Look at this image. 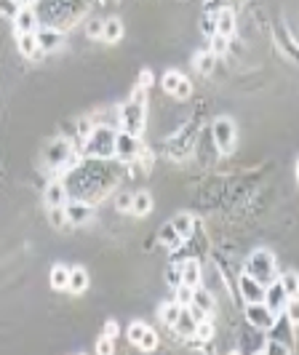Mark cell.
Here are the masks:
<instances>
[{"instance_id": "obj_38", "label": "cell", "mask_w": 299, "mask_h": 355, "mask_svg": "<svg viewBox=\"0 0 299 355\" xmlns=\"http://www.w3.org/2000/svg\"><path fill=\"white\" fill-rule=\"evenodd\" d=\"M102 30H105V19H88L86 21L88 37H99V40H102Z\"/></svg>"}, {"instance_id": "obj_51", "label": "cell", "mask_w": 299, "mask_h": 355, "mask_svg": "<svg viewBox=\"0 0 299 355\" xmlns=\"http://www.w3.org/2000/svg\"><path fill=\"white\" fill-rule=\"evenodd\" d=\"M297 179H299V163H297Z\"/></svg>"}, {"instance_id": "obj_15", "label": "cell", "mask_w": 299, "mask_h": 355, "mask_svg": "<svg viewBox=\"0 0 299 355\" xmlns=\"http://www.w3.org/2000/svg\"><path fill=\"white\" fill-rule=\"evenodd\" d=\"M35 37L43 53L59 51V49L65 46V33H62V30H53V27H37Z\"/></svg>"}, {"instance_id": "obj_2", "label": "cell", "mask_w": 299, "mask_h": 355, "mask_svg": "<svg viewBox=\"0 0 299 355\" xmlns=\"http://www.w3.org/2000/svg\"><path fill=\"white\" fill-rule=\"evenodd\" d=\"M33 8H35L40 27H53L65 33L80 17H86L91 0H35Z\"/></svg>"}, {"instance_id": "obj_42", "label": "cell", "mask_w": 299, "mask_h": 355, "mask_svg": "<svg viewBox=\"0 0 299 355\" xmlns=\"http://www.w3.org/2000/svg\"><path fill=\"white\" fill-rule=\"evenodd\" d=\"M209 40H212V53H214V56H222V53L228 51L230 37H225V35H214V37H209Z\"/></svg>"}, {"instance_id": "obj_23", "label": "cell", "mask_w": 299, "mask_h": 355, "mask_svg": "<svg viewBox=\"0 0 299 355\" xmlns=\"http://www.w3.org/2000/svg\"><path fill=\"white\" fill-rule=\"evenodd\" d=\"M171 227L176 230V235L182 238V241H190L198 230V225H195V219L190 214H176L174 219H171Z\"/></svg>"}, {"instance_id": "obj_6", "label": "cell", "mask_w": 299, "mask_h": 355, "mask_svg": "<svg viewBox=\"0 0 299 355\" xmlns=\"http://www.w3.org/2000/svg\"><path fill=\"white\" fill-rule=\"evenodd\" d=\"M46 166L53 168V171H70L72 166H78L80 158H78V153L72 150V142L70 139H65V137H59V139H53L49 142L46 147Z\"/></svg>"}, {"instance_id": "obj_43", "label": "cell", "mask_w": 299, "mask_h": 355, "mask_svg": "<svg viewBox=\"0 0 299 355\" xmlns=\"http://www.w3.org/2000/svg\"><path fill=\"white\" fill-rule=\"evenodd\" d=\"M214 59H216V56H214L212 51H203L200 56H198V62H195V64H198V70H200V72H212L214 70Z\"/></svg>"}, {"instance_id": "obj_9", "label": "cell", "mask_w": 299, "mask_h": 355, "mask_svg": "<svg viewBox=\"0 0 299 355\" xmlns=\"http://www.w3.org/2000/svg\"><path fill=\"white\" fill-rule=\"evenodd\" d=\"M160 86H163L166 94H171L174 99H190V96H193V83L176 70L166 72L163 80H160Z\"/></svg>"}, {"instance_id": "obj_45", "label": "cell", "mask_w": 299, "mask_h": 355, "mask_svg": "<svg viewBox=\"0 0 299 355\" xmlns=\"http://www.w3.org/2000/svg\"><path fill=\"white\" fill-rule=\"evenodd\" d=\"M19 8H22L19 0H0V14H6V17L14 19V14H17Z\"/></svg>"}, {"instance_id": "obj_1", "label": "cell", "mask_w": 299, "mask_h": 355, "mask_svg": "<svg viewBox=\"0 0 299 355\" xmlns=\"http://www.w3.org/2000/svg\"><path fill=\"white\" fill-rule=\"evenodd\" d=\"M115 179H118V168H112L110 160L86 158V163H78L70 171H65V190L70 200H83L96 206L99 198L115 187Z\"/></svg>"}, {"instance_id": "obj_26", "label": "cell", "mask_w": 299, "mask_h": 355, "mask_svg": "<svg viewBox=\"0 0 299 355\" xmlns=\"http://www.w3.org/2000/svg\"><path fill=\"white\" fill-rule=\"evenodd\" d=\"M158 241L166 246V249H171V251H179V249H182V243H185V241L176 235L174 227H171V222H166V225L158 230Z\"/></svg>"}, {"instance_id": "obj_40", "label": "cell", "mask_w": 299, "mask_h": 355, "mask_svg": "<svg viewBox=\"0 0 299 355\" xmlns=\"http://www.w3.org/2000/svg\"><path fill=\"white\" fill-rule=\"evenodd\" d=\"M174 291H176L174 300L182 304V307H187V304L193 302V291H195V288H187V286H176Z\"/></svg>"}, {"instance_id": "obj_48", "label": "cell", "mask_w": 299, "mask_h": 355, "mask_svg": "<svg viewBox=\"0 0 299 355\" xmlns=\"http://www.w3.org/2000/svg\"><path fill=\"white\" fill-rule=\"evenodd\" d=\"M147 86H153V72L150 70H142V78H139V86H137V89H147Z\"/></svg>"}, {"instance_id": "obj_32", "label": "cell", "mask_w": 299, "mask_h": 355, "mask_svg": "<svg viewBox=\"0 0 299 355\" xmlns=\"http://www.w3.org/2000/svg\"><path fill=\"white\" fill-rule=\"evenodd\" d=\"M158 334H155V329H147L144 334H142V339L137 342V350H142V353H155L158 350Z\"/></svg>"}, {"instance_id": "obj_50", "label": "cell", "mask_w": 299, "mask_h": 355, "mask_svg": "<svg viewBox=\"0 0 299 355\" xmlns=\"http://www.w3.org/2000/svg\"><path fill=\"white\" fill-rule=\"evenodd\" d=\"M19 3H35V0H19Z\"/></svg>"}, {"instance_id": "obj_31", "label": "cell", "mask_w": 299, "mask_h": 355, "mask_svg": "<svg viewBox=\"0 0 299 355\" xmlns=\"http://www.w3.org/2000/svg\"><path fill=\"white\" fill-rule=\"evenodd\" d=\"M179 313H182V304L176 302V300H171V302H166L163 307H160V320H163L169 329H174Z\"/></svg>"}, {"instance_id": "obj_37", "label": "cell", "mask_w": 299, "mask_h": 355, "mask_svg": "<svg viewBox=\"0 0 299 355\" xmlns=\"http://www.w3.org/2000/svg\"><path fill=\"white\" fill-rule=\"evenodd\" d=\"M147 329H150V326H147V323H142V320H134V323H131V326H128V342H131V345H134V347H137V342H139V339H142V334H144V331H147Z\"/></svg>"}, {"instance_id": "obj_17", "label": "cell", "mask_w": 299, "mask_h": 355, "mask_svg": "<svg viewBox=\"0 0 299 355\" xmlns=\"http://www.w3.org/2000/svg\"><path fill=\"white\" fill-rule=\"evenodd\" d=\"M65 214H67V222L70 225H86V222H91V216H94V206L83 203V200H67Z\"/></svg>"}, {"instance_id": "obj_44", "label": "cell", "mask_w": 299, "mask_h": 355, "mask_svg": "<svg viewBox=\"0 0 299 355\" xmlns=\"http://www.w3.org/2000/svg\"><path fill=\"white\" fill-rule=\"evenodd\" d=\"M131 200H134V193H118L115 196V209L118 211H131Z\"/></svg>"}, {"instance_id": "obj_41", "label": "cell", "mask_w": 299, "mask_h": 355, "mask_svg": "<svg viewBox=\"0 0 299 355\" xmlns=\"http://www.w3.org/2000/svg\"><path fill=\"white\" fill-rule=\"evenodd\" d=\"M94 121H88V118H80V121H78V139H80V144L86 142L88 137H91V131H94Z\"/></svg>"}, {"instance_id": "obj_24", "label": "cell", "mask_w": 299, "mask_h": 355, "mask_svg": "<svg viewBox=\"0 0 299 355\" xmlns=\"http://www.w3.org/2000/svg\"><path fill=\"white\" fill-rule=\"evenodd\" d=\"M17 43H19V51L24 53L27 59H40L43 56V51H40V46H37V37L35 33H27V35H17Z\"/></svg>"}, {"instance_id": "obj_33", "label": "cell", "mask_w": 299, "mask_h": 355, "mask_svg": "<svg viewBox=\"0 0 299 355\" xmlns=\"http://www.w3.org/2000/svg\"><path fill=\"white\" fill-rule=\"evenodd\" d=\"M49 222H51L56 230H62L65 225H70V222H67V214H65V206H53V209H49Z\"/></svg>"}, {"instance_id": "obj_13", "label": "cell", "mask_w": 299, "mask_h": 355, "mask_svg": "<svg viewBox=\"0 0 299 355\" xmlns=\"http://www.w3.org/2000/svg\"><path fill=\"white\" fill-rule=\"evenodd\" d=\"M267 339H273V342H281L286 347H291L294 350V326L289 323L286 315H275V323L267 329Z\"/></svg>"}, {"instance_id": "obj_14", "label": "cell", "mask_w": 299, "mask_h": 355, "mask_svg": "<svg viewBox=\"0 0 299 355\" xmlns=\"http://www.w3.org/2000/svg\"><path fill=\"white\" fill-rule=\"evenodd\" d=\"M238 294H241V300L246 304H257L264 300V286L259 281H254L251 275H246V272H241V278H238Z\"/></svg>"}, {"instance_id": "obj_20", "label": "cell", "mask_w": 299, "mask_h": 355, "mask_svg": "<svg viewBox=\"0 0 299 355\" xmlns=\"http://www.w3.org/2000/svg\"><path fill=\"white\" fill-rule=\"evenodd\" d=\"M214 21H216V35H225V37H232L235 35V11L232 8H219L216 14H214Z\"/></svg>"}, {"instance_id": "obj_19", "label": "cell", "mask_w": 299, "mask_h": 355, "mask_svg": "<svg viewBox=\"0 0 299 355\" xmlns=\"http://www.w3.org/2000/svg\"><path fill=\"white\" fill-rule=\"evenodd\" d=\"M190 131H193V128H185V131H179L176 137H171V139H169V153H174L176 158H185L195 144V137H190Z\"/></svg>"}, {"instance_id": "obj_29", "label": "cell", "mask_w": 299, "mask_h": 355, "mask_svg": "<svg viewBox=\"0 0 299 355\" xmlns=\"http://www.w3.org/2000/svg\"><path fill=\"white\" fill-rule=\"evenodd\" d=\"M278 281H281V286L286 288L289 300L299 297V272H294V270H286V272H281V275H278Z\"/></svg>"}, {"instance_id": "obj_12", "label": "cell", "mask_w": 299, "mask_h": 355, "mask_svg": "<svg viewBox=\"0 0 299 355\" xmlns=\"http://www.w3.org/2000/svg\"><path fill=\"white\" fill-rule=\"evenodd\" d=\"M262 304L273 313V315H281L283 310H286V304H289V294H286V288L281 286V281H273L270 286H264Z\"/></svg>"}, {"instance_id": "obj_10", "label": "cell", "mask_w": 299, "mask_h": 355, "mask_svg": "<svg viewBox=\"0 0 299 355\" xmlns=\"http://www.w3.org/2000/svg\"><path fill=\"white\" fill-rule=\"evenodd\" d=\"M244 318H246V323L251 326V329H257V331H262V334H267V329L275 323V315L264 307L262 302L257 304H246V310H244Z\"/></svg>"}, {"instance_id": "obj_39", "label": "cell", "mask_w": 299, "mask_h": 355, "mask_svg": "<svg viewBox=\"0 0 299 355\" xmlns=\"http://www.w3.org/2000/svg\"><path fill=\"white\" fill-rule=\"evenodd\" d=\"M96 355H115V339L110 337H99V342H96Z\"/></svg>"}, {"instance_id": "obj_34", "label": "cell", "mask_w": 299, "mask_h": 355, "mask_svg": "<svg viewBox=\"0 0 299 355\" xmlns=\"http://www.w3.org/2000/svg\"><path fill=\"white\" fill-rule=\"evenodd\" d=\"M195 342H209L214 339V323L212 320H203V323H198V329H195Z\"/></svg>"}, {"instance_id": "obj_11", "label": "cell", "mask_w": 299, "mask_h": 355, "mask_svg": "<svg viewBox=\"0 0 299 355\" xmlns=\"http://www.w3.org/2000/svg\"><path fill=\"white\" fill-rule=\"evenodd\" d=\"M179 286H187V288H198L203 286V265L200 259H182L179 262Z\"/></svg>"}, {"instance_id": "obj_4", "label": "cell", "mask_w": 299, "mask_h": 355, "mask_svg": "<svg viewBox=\"0 0 299 355\" xmlns=\"http://www.w3.org/2000/svg\"><path fill=\"white\" fill-rule=\"evenodd\" d=\"M115 137H118V128L96 123L91 137L83 142V155L96 160H112L115 158Z\"/></svg>"}, {"instance_id": "obj_28", "label": "cell", "mask_w": 299, "mask_h": 355, "mask_svg": "<svg viewBox=\"0 0 299 355\" xmlns=\"http://www.w3.org/2000/svg\"><path fill=\"white\" fill-rule=\"evenodd\" d=\"M150 211H153V196H150V193H134L131 214H134V216H147Z\"/></svg>"}, {"instance_id": "obj_47", "label": "cell", "mask_w": 299, "mask_h": 355, "mask_svg": "<svg viewBox=\"0 0 299 355\" xmlns=\"http://www.w3.org/2000/svg\"><path fill=\"white\" fill-rule=\"evenodd\" d=\"M121 334V329H118V323L115 320H107L105 323V337H110V339H115Z\"/></svg>"}, {"instance_id": "obj_49", "label": "cell", "mask_w": 299, "mask_h": 355, "mask_svg": "<svg viewBox=\"0 0 299 355\" xmlns=\"http://www.w3.org/2000/svg\"><path fill=\"white\" fill-rule=\"evenodd\" d=\"M230 355H241V350H232V353H230Z\"/></svg>"}, {"instance_id": "obj_21", "label": "cell", "mask_w": 299, "mask_h": 355, "mask_svg": "<svg viewBox=\"0 0 299 355\" xmlns=\"http://www.w3.org/2000/svg\"><path fill=\"white\" fill-rule=\"evenodd\" d=\"M190 304H195L200 313H206V315L212 318L214 310H216V297H214L206 286H198V288L193 291V302H190Z\"/></svg>"}, {"instance_id": "obj_5", "label": "cell", "mask_w": 299, "mask_h": 355, "mask_svg": "<svg viewBox=\"0 0 299 355\" xmlns=\"http://www.w3.org/2000/svg\"><path fill=\"white\" fill-rule=\"evenodd\" d=\"M244 272L251 275L254 281H259L262 286H270L273 281H278V275H281L275 254H273V251H267V249L254 251V254L246 259V265H244Z\"/></svg>"}, {"instance_id": "obj_30", "label": "cell", "mask_w": 299, "mask_h": 355, "mask_svg": "<svg viewBox=\"0 0 299 355\" xmlns=\"http://www.w3.org/2000/svg\"><path fill=\"white\" fill-rule=\"evenodd\" d=\"M51 286L56 291H67V281H70V267L65 265H53L51 267Z\"/></svg>"}, {"instance_id": "obj_7", "label": "cell", "mask_w": 299, "mask_h": 355, "mask_svg": "<svg viewBox=\"0 0 299 355\" xmlns=\"http://www.w3.org/2000/svg\"><path fill=\"white\" fill-rule=\"evenodd\" d=\"M212 142L214 147L222 153V155H230L238 144V128L230 118H216L212 125Z\"/></svg>"}, {"instance_id": "obj_16", "label": "cell", "mask_w": 299, "mask_h": 355, "mask_svg": "<svg viewBox=\"0 0 299 355\" xmlns=\"http://www.w3.org/2000/svg\"><path fill=\"white\" fill-rule=\"evenodd\" d=\"M14 27H17V35H27V33H35L40 27L37 14L33 6H22L17 14H14Z\"/></svg>"}, {"instance_id": "obj_22", "label": "cell", "mask_w": 299, "mask_h": 355, "mask_svg": "<svg viewBox=\"0 0 299 355\" xmlns=\"http://www.w3.org/2000/svg\"><path fill=\"white\" fill-rule=\"evenodd\" d=\"M195 329H198V320L193 318L190 307H182V313H179V318H176V323H174V331L182 339H193Z\"/></svg>"}, {"instance_id": "obj_27", "label": "cell", "mask_w": 299, "mask_h": 355, "mask_svg": "<svg viewBox=\"0 0 299 355\" xmlns=\"http://www.w3.org/2000/svg\"><path fill=\"white\" fill-rule=\"evenodd\" d=\"M123 37V21L118 17H110L105 19V30H102V40L107 43H118Z\"/></svg>"}, {"instance_id": "obj_25", "label": "cell", "mask_w": 299, "mask_h": 355, "mask_svg": "<svg viewBox=\"0 0 299 355\" xmlns=\"http://www.w3.org/2000/svg\"><path fill=\"white\" fill-rule=\"evenodd\" d=\"M86 288H88V272L83 267H72L70 281H67V291L70 294H83Z\"/></svg>"}, {"instance_id": "obj_8", "label": "cell", "mask_w": 299, "mask_h": 355, "mask_svg": "<svg viewBox=\"0 0 299 355\" xmlns=\"http://www.w3.org/2000/svg\"><path fill=\"white\" fill-rule=\"evenodd\" d=\"M139 153H142L139 137H134V134H128V131H121V128H118V137H115V160L131 166L134 160L139 158Z\"/></svg>"}, {"instance_id": "obj_52", "label": "cell", "mask_w": 299, "mask_h": 355, "mask_svg": "<svg viewBox=\"0 0 299 355\" xmlns=\"http://www.w3.org/2000/svg\"><path fill=\"white\" fill-rule=\"evenodd\" d=\"M254 355H262V350H259V353H254Z\"/></svg>"}, {"instance_id": "obj_35", "label": "cell", "mask_w": 299, "mask_h": 355, "mask_svg": "<svg viewBox=\"0 0 299 355\" xmlns=\"http://www.w3.org/2000/svg\"><path fill=\"white\" fill-rule=\"evenodd\" d=\"M283 315L289 318V323H291L294 329H299V297H294V300H289V304H286V310H283Z\"/></svg>"}, {"instance_id": "obj_46", "label": "cell", "mask_w": 299, "mask_h": 355, "mask_svg": "<svg viewBox=\"0 0 299 355\" xmlns=\"http://www.w3.org/2000/svg\"><path fill=\"white\" fill-rule=\"evenodd\" d=\"M200 27H203V35H206V37L216 35V21H214V14H206V17H203V21H200Z\"/></svg>"}, {"instance_id": "obj_3", "label": "cell", "mask_w": 299, "mask_h": 355, "mask_svg": "<svg viewBox=\"0 0 299 355\" xmlns=\"http://www.w3.org/2000/svg\"><path fill=\"white\" fill-rule=\"evenodd\" d=\"M118 125H121V131L142 137V131L147 125V94L142 89L134 91L123 105L118 107Z\"/></svg>"}, {"instance_id": "obj_18", "label": "cell", "mask_w": 299, "mask_h": 355, "mask_svg": "<svg viewBox=\"0 0 299 355\" xmlns=\"http://www.w3.org/2000/svg\"><path fill=\"white\" fill-rule=\"evenodd\" d=\"M43 200H46V209H53V206H67V190H65V182L62 179H51L46 184V193H43Z\"/></svg>"}, {"instance_id": "obj_36", "label": "cell", "mask_w": 299, "mask_h": 355, "mask_svg": "<svg viewBox=\"0 0 299 355\" xmlns=\"http://www.w3.org/2000/svg\"><path fill=\"white\" fill-rule=\"evenodd\" d=\"M262 355H291V347H286V345H281V342L267 339L262 347Z\"/></svg>"}]
</instances>
